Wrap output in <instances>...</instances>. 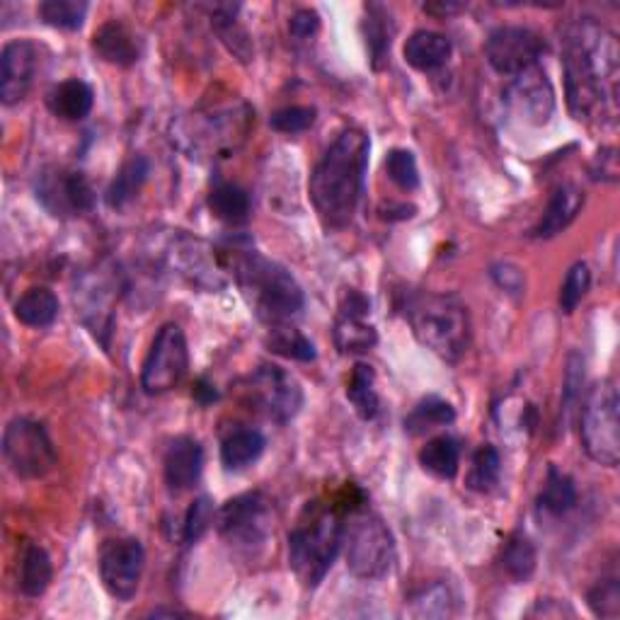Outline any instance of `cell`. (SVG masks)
<instances>
[{"label":"cell","instance_id":"obj_1","mask_svg":"<svg viewBox=\"0 0 620 620\" xmlns=\"http://www.w3.org/2000/svg\"><path fill=\"white\" fill-rule=\"evenodd\" d=\"M568 107L576 122L613 126L618 119V37L592 17L574 20L562 32Z\"/></svg>","mask_w":620,"mask_h":620},{"label":"cell","instance_id":"obj_2","mask_svg":"<svg viewBox=\"0 0 620 620\" xmlns=\"http://www.w3.org/2000/svg\"><path fill=\"white\" fill-rule=\"evenodd\" d=\"M368 148L372 144L364 132L347 129L315 166L308 190L315 211L328 228L352 223L364 192Z\"/></svg>","mask_w":620,"mask_h":620},{"label":"cell","instance_id":"obj_3","mask_svg":"<svg viewBox=\"0 0 620 620\" xmlns=\"http://www.w3.org/2000/svg\"><path fill=\"white\" fill-rule=\"evenodd\" d=\"M233 269L250 306L267 325L287 323L303 308V291L291 271L255 250L235 247Z\"/></svg>","mask_w":620,"mask_h":620},{"label":"cell","instance_id":"obj_4","mask_svg":"<svg viewBox=\"0 0 620 620\" xmlns=\"http://www.w3.org/2000/svg\"><path fill=\"white\" fill-rule=\"evenodd\" d=\"M408 318L417 340L443 362H459L471 344V315L459 299L417 293L408 303Z\"/></svg>","mask_w":620,"mask_h":620},{"label":"cell","instance_id":"obj_5","mask_svg":"<svg viewBox=\"0 0 620 620\" xmlns=\"http://www.w3.org/2000/svg\"><path fill=\"white\" fill-rule=\"evenodd\" d=\"M342 521L335 511H320L289 533V564L303 586H318L342 548Z\"/></svg>","mask_w":620,"mask_h":620},{"label":"cell","instance_id":"obj_6","mask_svg":"<svg viewBox=\"0 0 620 620\" xmlns=\"http://www.w3.org/2000/svg\"><path fill=\"white\" fill-rule=\"evenodd\" d=\"M616 380L604 378L589 388L580 410V437L589 459L616 467L620 461V420Z\"/></svg>","mask_w":620,"mask_h":620},{"label":"cell","instance_id":"obj_7","mask_svg":"<svg viewBox=\"0 0 620 620\" xmlns=\"http://www.w3.org/2000/svg\"><path fill=\"white\" fill-rule=\"evenodd\" d=\"M347 570L358 580H380L396 562L393 533L376 514H354L342 531Z\"/></svg>","mask_w":620,"mask_h":620},{"label":"cell","instance_id":"obj_8","mask_svg":"<svg viewBox=\"0 0 620 620\" xmlns=\"http://www.w3.org/2000/svg\"><path fill=\"white\" fill-rule=\"evenodd\" d=\"M5 461L17 477L37 481L57 465V449L45 424L29 417H15L3 434Z\"/></svg>","mask_w":620,"mask_h":620},{"label":"cell","instance_id":"obj_9","mask_svg":"<svg viewBox=\"0 0 620 620\" xmlns=\"http://www.w3.org/2000/svg\"><path fill=\"white\" fill-rule=\"evenodd\" d=\"M190 368V350L187 337L175 323L162 325L158 330L154 344H150L148 356L141 368V388L148 396H160L175 388Z\"/></svg>","mask_w":620,"mask_h":620},{"label":"cell","instance_id":"obj_10","mask_svg":"<svg viewBox=\"0 0 620 620\" xmlns=\"http://www.w3.org/2000/svg\"><path fill=\"white\" fill-rule=\"evenodd\" d=\"M250 400L271 422L287 424L299 415L303 390L296 378L279 366H259L250 378Z\"/></svg>","mask_w":620,"mask_h":620},{"label":"cell","instance_id":"obj_11","mask_svg":"<svg viewBox=\"0 0 620 620\" xmlns=\"http://www.w3.org/2000/svg\"><path fill=\"white\" fill-rule=\"evenodd\" d=\"M146 552L136 538L107 540L100 550V576L105 589L119 601H132L144 574Z\"/></svg>","mask_w":620,"mask_h":620},{"label":"cell","instance_id":"obj_12","mask_svg":"<svg viewBox=\"0 0 620 620\" xmlns=\"http://www.w3.org/2000/svg\"><path fill=\"white\" fill-rule=\"evenodd\" d=\"M269 502L265 495L247 493L231 499L216 514L221 536L235 548H253L267 538Z\"/></svg>","mask_w":620,"mask_h":620},{"label":"cell","instance_id":"obj_13","mask_svg":"<svg viewBox=\"0 0 620 620\" xmlns=\"http://www.w3.org/2000/svg\"><path fill=\"white\" fill-rule=\"evenodd\" d=\"M543 51H546V45L540 35L528 27H499L485 45L489 66L511 78L531 66H538Z\"/></svg>","mask_w":620,"mask_h":620},{"label":"cell","instance_id":"obj_14","mask_svg":"<svg viewBox=\"0 0 620 620\" xmlns=\"http://www.w3.org/2000/svg\"><path fill=\"white\" fill-rule=\"evenodd\" d=\"M37 199L53 216H81L93 209L95 192L83 172L49 168L37 178Z\"/></svg>","mask_w":620,"mask_h":620},{"label":"cell","instance_id":"obj_15","mask_svg":"<svg viewBox=\"0 0 620 620\" xmlns=\"http://www.w3.org/2000/svg\"><path fill=\"white\" fill-rule=\"evenodd\" d=\"M504 100L511 114L531 126L548 124L555 112V90L548 81V73L540 66H531L516 73L509 83Z\"/></svg>","mask_w":620,"mask_h":620},{"label":"cell","instance_id":"obj_16","mask_svg":"<svg viewBox=\"0 0 620 620\" xmlns=\"http://www.w3.org/2000/svg\"><path fill=\"white\" fill-rule=\"evenodd\" d=\"M250 124V110L245 105L226 107L221 112L194 122V136H187L192 150L204 156H226L243 144Z\"/></svg>","mask_w":620,"mask_h":620},{"label":"cell","instance_id":"obj_17","mask_svg":"<svg viewBox=\"0 0 620 620\" xmlns=\"http://www.w3.org/2000/svg\"><path fill=\"white\" fill-rule=\"evenodd\" d=\"M168 263L175 267L182 279H187L192 287L206 291H216L226 284L223 269L216 263L214 250L190 235H175V241L168 245Z\"/></svg>","mask_w":620,"mask_h":620},{"label":"cell","instance_id":"obj_18","mask_svg":"<svg viewBox=\"0 0 620 620\" xmlns=\"http://www.w3.org/2000/svg\"><path fill=\"white\" fill-rule=\"evenodd\" d=\"M368 311H372V303L358 291H350L342 299L335 320V344L342 354H364L376 347L378 332L366 320Z\"/></svg>","mask_w":620,"mask_h":620},{"label":"cell","instance_id":"obj_19","mask_svg":"<svg viewBox=\"0 0 620 620\" xmlns=\"http://www.w3.org/2000/svg\"><path fill=\"white\" fill-rule=\"evenodd\" d=\"M37 47L32 41H10L0 53V97L5 105L23 102L37 73Z\"/></svg>","mask_w":620,"mask_h":620},{"label":"cell","instance_id":"obj_20","mask_svg":"<svg viewBox=\"0 0 620 620\" xmlns=\"http://www.w3.org/2000/svg\"><path fill=\"white\" fill-rule=\"evenodd\" d=\"M166 483L172 493H184L194 483L199 481L202 465H204V451L202 443L192 437H178L168 446L166 453Z\"/></svg>","mask_w":620,"mask_h":620},{"label":"cell","instance_id":"obj_21","mask_svg":"<svg viewBox=\"0 0 620 620\" xmlns=\"http://www.w3.org/2000/svg\"><path fill=\"white\" fill-rule=\"evenodd\" d=\"M93 49L102 61L112 63V66H119V69L134 66L141 53L134 32L126 25L117 23V20H112V23H105L100 29L95 32Z\"/></svg>","mask_w":620,"mask_h":620},{"label":"cell","instance_id":"obj_22","mask_svg":"<svg viewBox=\"0 0 620 620\" xmlns=\"http://www.w3.org/2000/svg\"><path fill=\"white\" fill-rule=\"evenodd\" d=\"M582 206H584V192L580 187H574V184H560V187L552 192L538 226L533 228V238H555L558 233H562L564 228L576 219Z\"/></svg>","mask_w":620,"mask_h":620},{"label":"cell","instance_id":"obj_23","mask_svg":"<svg viewBox=\"0 0 620 620\" xmlns=\"http://www.w3.org/2000/svg\"><path fill=\"white\" fill-rule=\"evenodd\" d=\"M402 53H405V61L412 69L427 73L441 69L443 63L451 59V41L439 35V32L420 29L405 41Z\"/></svg>","mask_w":620,"mask_h":620},{"label":"cell","instance_id":"obj_24","mask_svg":"<svg viewBox=\"0 0 620 620\" xmlns=\"http://www.w3.org/2000/svg\"><path fill=\"white\" fill-rule=\"evenodd\" d=\"M93 102L95 95L90 85L78 78L63 81L49 93V110L63 122H81V119L90 114Z\"/></svg>","mask_w":620,"mask_h":620},{"label":"cell","instance_id":"obj_25","mask_svg":"<svg viewBox=\"0 0 620 620\" xmlns=\"http://www.w3.org/2000/svg\"><path fill=\"white\" fill-rule=\"evenodd\" d=\"M51 558L49 552L37 546V543H29L23 550V558H20V570H17V586L20 592L29 598H39L49 589L51 584Z\"/></svg>","mask_w":620,"mask_h":620},{"label":"cell","instance_id":"obj_26","mask_svg":"<svg viewBox=\"0 0 620 620\" xmlns=\"http://www.w3.org/2000/svg\"><path fill=\"white\" fill-rule=\"evenodd\" d=\"M265 451V437L253 427H241L226 434L221 443V463L226 471H243Z\"/></svg>","mask_w":620,"mask_h":620},{"label":"cell","instance_id":"obj_27","mask_svg":"<svg viewBox=\"0 0 620 620\" xmlns=\"http://www.w3.org/2000/svg\"><path fill=\"white\" fill-rule=\"evenodd\" d=\"M59 315L57 293L47 287H32L15 301V318L27 328H47Z\"/></svg>","mask_w":620,"mask_h":620},{"label":"cell","instance_id":"obj_28","mask_svg":"<svg viewBox=\"0 0 620 620\" xmlns=\"http://www.w3.org/2000/svg\"><path fill=\"white\" fill-rule=\"evenodd\" d=\"M148 170L150 166L144 156L129 158L124 166L119 168L110 187H107V194H105L107 206H112V209H122V206L132 202L141 192V187H144V182L148 180Z\"/></svg>","mask_w":620,"mask_h":620},{"label":"cell","instance_id":"obj_29","mask_svg":"<svg viewBox=\"0 0 620 620\" xmlns=\"http://www.w3.org/2000/svg\"><path fill=\"white\" fill-rule=\"evenodd\" d=\"M576 504V487L570 475L560 473L558 467H550L543 493L538 495V509L546 516H564Z\"/></svg>","mask_w":620,"mask_h":620},{"label":"cell","instance_id":"obj_30","mask_svg":"<svg viewBox=\"0 0 620 620\" xmlns=\"http://www.w3.org/2000/svg\"><path fill=\"white\" fill-rule=\"evenodd\" d=\"M420 463L424 471L441 477V481H451L459 473L461 463V446L453 437H437L427 441V446L420 451Z\"/></svg>","mask_w":620,"mask_h":620},{"label":"cell","instance_id":"obj_31","mask_svg":"<svg viewBox=\"0 0 620 620\" xmlns=\"http://www.w3.org/2000/svg\"><path fill=\"white\" fill-rule=\"evenodd\" d=\"M347 398L362 420H374L378 415V390H376V374L368 364H356L347 380Z\"/></svg>","mask_w":620,"mask_h":620},{"label":"cell","instance_id":"obj_32","mask_svg":"<svg viewBox=\"0 0 620 620\" xmlns=\"http://www.w3.org/2000/svg\"><path fill=\"white\" fill-rule=\"evenodd\" d=\"M209 209L219 221L243 223L250 216V194L233 182H219L209 194Z\"/></svg>","mask_w":620,"mask_h":620},{"label":"cell","instance_id":"obj_33","mask_svg":"<svg viewBox=\"0 0 620 620\" xmlns=\"http://www.w3.org/2000/svg\"><path fill=\"white\" fill-rule=\"evenodd\" d=\"M453 420H455V410L451 402H446L437 396H429L420 400L415 410L405 417V431L417 437V434H427L431 429L446 427V424H451Z\"/></svg>","mask_w":620,"mask_h":620},{"label":"cell","instance_id":"obj_34","mask_svg":"<svg viewBox=\"0 0 620 620\" xmlns=\"http://www.w3.org/2000/svg\"><path fill=\"white\" fill-rule=\"evenodd\" d=\"M368 17L364 20V37L368 53H372V63L376 71H384L388 57H390V37H393V27L388 25V13L380 5L366 8Z\"/></svg>","mask_w":620,"mask_h":620},{"label":"cell","instance_id":"obj_35","mask_svg":"<svg viewBox=\"0 0 620 620\" xmlns=\"http://www.w3.org/2000/svg\"><path fill=\"white\" fill-rule=\"evenodd\" d=\"M536 562H538V555H536V548H533L531 538L524 536V533H514L502 550L504 574L514 582H528L533 572H536Z\"/></svg>","mask_w":620,"mask_h":620},{"label":"cell","instance_id":"obj_36","mask_svg":"<svg viewBox=\"0 0 620 620\" xmlns=\"http://www.w3.org/2000/svg\"><path fill=\"white\" fill-rule=\"evenodd\" d=\"M267 347L269 352L284 358H293V362H313L315 358V347L308 337L296 328H289L284 323L271 325L267 335Z\"/></svg>","mask_w":620,"mask_h":620},{"label":"cell","instance_id":"obj_37","mask_svg":"<svg viewBox=\"0 0 620 620\" xmlns=\"http://www.w3.org/2000/svg\"><path fill=\"white\" fill-rule=\"evenodd\" d=\"M235 10L231 5H221L216 8L214 15V27L219 32V37L223 39V45L231 49L241 61H250L253 59V45H250V35L238 25L235 20Z\"/></svg>","mask_w":620,"mask_h":620},{"label":"cell","instance_id":"obj_38","mask_svg":"<svg viewBox=\"0 0 620 620\" xmlns=\"http://www.w3.org/2000/svg\"><path fill=\"white\" fill-rule=\"evenodd\" d=\"M453 598L449 586L441 582H434L424 586L415 596L410 598V616L415 618H446L453 611Z\"/></svg>","mask_w":620,"mask_h":620},{"label":"cell","instance_id":"obj_39","mask_svg":"<svg viewBox=\"0 0 620 620\" xmlns=\"http://www.w3.org/2000/svg\"><path fill=\"white\" fill-rule=\"evenodd\" d=\"M499 473H502V459L495 446H483L473 455L471 473H467V487L475 493H489L499 483Z\"/></svg>","mask_w":620,"mask_h":620},{"label":"cell","instance_id":"obj_40","mask_svg":"<svg viewBox=\"0 0 620 620\" xmlns=\"http://www.w3.org/2000/svg\"><path fill=\"white\" fill-rule=\"evenodd\" d=\"M85 15H88V3H78V0H47L39 5L41 23L57 29H78Z\"/></svg>","mask_w":620,"mask_h":620},{"label":"cell","instance_id":"obj_41","mask_svg":"<svg viewBox=\"0 0 620 620\" xmlns=\"http://www.w3.org/2000/svg\"><path fill=\"white\" fill-rule=\"evenodd\" d=\"M592 287V269L589 265L576 263L570 267L568 277L562 281L560 289V308L564 313H574V308L580 306L582 299L586 296V291Z\"/></svg>","mask_w":620,"mask_h":620},{"label":"cell","instance_id":"obj_42","mask_svg":"<svg viewBox=\"0 0 620 620\" xmlns=\"http://www.w3.org/2000/svg\"><path fill=\"white\" fill-rule=\"evenodd\" d=\"M386 172L400 190H405V192L417 190L420 170H417V160H415V156L410 154V150H405V148L390 150L388 158H386Z\"/></svg>","mask_w":620,"mask_h":620},{"label":"cell","instance_id":"obj_43","mask_svg":"<svg viewBox=\"0 0 620 620\" xmlns=\"http://www.w3.org/2000/svg\"><path fill=\"white\" fill-rule=\"evenodd\" d=\"M315 107H301V105H293V107H284V110H279L269 117V126L275 129L279 134H301V132H308V129L315 124Z\"/></svg>","mask_w":620,"mask_h":620},{"label":"cell","instance_id":"obj_44","mask_svg":"<svg viewBox=\"0 0 620 620\" xmlns=\"http://www.w3.org/2000/svg\"><path fill=\"white\" fill-rule=\"evenodd\" d=\"M214 519H216V511H214L211 499L209 497L194 499L192 507L187 509V516H184V540L197 543L204 533L211 528Z\"/></svg>","mask_w":620,"mask_h":620},{"label":"cell","instance_id":"obj_45","mask_svg":"<svg viewBox=\"0 0 620 620\" xmlns=\"http://www.w3.org/2000/svg\"><path fill=\"white\" fill-rule=\"evenodd\" d=\"M589 608L598 618H618L620 616V586L618 580H601L586 596Z\"/></svg>","mask_w":620,"mask_h":620},{"label":"cell","instance_id":"obj_46","mask_svg":"<svg viewBox=\"0 0 620 620\" xmlns=\"http://www.w3.org/2000/svg\"><path fill=\"white\" fill-rule=\"evenodd\" d=\"M582 384H584V358L572 352L568 356V372H564V388H562L564 417L570 415V410H574L576 400H580Z\"/></svg>","mask_w":620,"mask_h":620},{"label":"cell","instance_id":"obj_47","mask_svg":"<svg viewBox=\"0 0 620 620\" xmlns=\"http://www.w3.org/2000/svg\"><path fill=\"white\" fill-rule=\"evenodd\" d=\"M592 178L596 182H611L616 184L620 178V168H618V150L613 146H606L598 150L592 160Z\"/></svg>","mask_w":620,"mask_h":620},{"label":"cell","instance_id":"obj_48","mask_svg":"<svg viewBox=\"0 0 620 620\" xmlns=\"http://www.w3.org/2000/svg\"><path fill=\"white\" fill-rule=\"evenodd\" d=\"M318 29L320 17L318 13H313V10H299V13L289 20V32L296 39H311Z\"/></svg>","mask_w":620,"mask_h":620},{"label":"cell","instance_id":"obj_49","mask_svg":"<svg viewBox=\"0 0 620 620\" xmlns=\"http://www.w3.org/2000/svg\"><path fill=\"white\" fill-rule=\"evenodd\" d=\"M493 277L499 284V289H504L509 293H521V291H524V271H521L514 265L504 263V265L493 267Z\"/></svg>","mask_w":620,"mask_h":620},{"label":"cell","instance_id":"obj_50","mask_svg":"<svg viewBox=\"0 0 620 620\" xmlns=\"http://www.w3.org/2000/svg\"><path fill=\"white\" fill-rule=\"evenodd\" d=\"M531 616H543V618H562V616H574L572 608L564 606L562 601H555V598H540V601L536 604V608H533Z\"/></svg>","mask_w":620,"mask_h":620},{"label":"cell","instance_id":"obj_51","mask_svg":"<svg viewBox=\"0 0 620 620\" xmlns=\"http://www.w3.org/2000/svg\"><path fill=\"white\" fill-rule=\"evenodd\" d=\"M424 10H427V13H434V15H451V13H459L461 10V5H424Z\"/></svg>","mask_w":620,"mask_h":620}]
</instances>
